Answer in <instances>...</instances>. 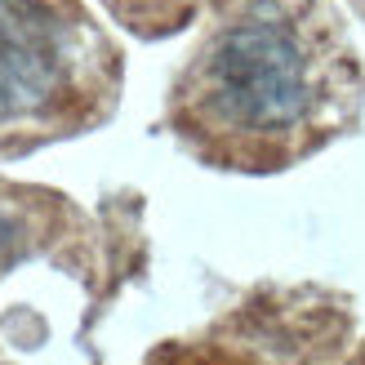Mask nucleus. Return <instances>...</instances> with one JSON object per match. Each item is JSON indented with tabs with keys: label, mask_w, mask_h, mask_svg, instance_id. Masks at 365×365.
<instances>
[{
	"label": "nucleus",
	"mask_w": 365,
	"mask_h": 365,
	"mask_svg": "<svg viewBox=\"0 0 365 365\" xmlns=\"http://www.w3.org/2000/svg\"><path fill=\"white\" fill-rule=\"evenodd\" d=\"M317 103L321 71L299 18L281 5H250L196 58L182 112L210 143L272 148L299 138Z\"/></svg>",
	"instance_id": "f257e3e1"
},
{
	"label": "nucleus",
	"mask_w": 365,
	"mask_h": 365,
	"mask_svg": "<svg viewBox=\"0 0 365 365\" xmlns=\"http://www.w3.org/2000/svg\"><path fill=\"white\" fill-rule=\"evenodd\" d=\"M71 85V36L49 0H0V125L36 120Z\"/></svg>",
	"instance_id": "f03ea898"
}]
</instances>
